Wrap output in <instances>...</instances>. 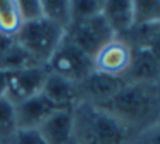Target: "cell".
Here are the masks:
<instances>
[{
	"mask_svg": "<svg viewBox=\"0 0 160 144\" xmlns=\"http://www.w3.org/2000/svg\"><path fill=\"white\" fill-rule=\"evenodd\" d=\"M108 113L124 123L131 134L155 125L160 117V84L126 82L105 105Z\"/></svg>",
	"mask_w": 160,
	"mask_h": 144,
	"instance_id": "6da1fadb",
	"label": "cell"
},
{
	"mask_svg": "<svg viewBox=\"0 0 160 144\" xmlns=\"http://www.w3.org/2000/svg\"><path fill=\"white\" fill-rule=\"evenodd\" d=\"M76 144H128L131 130L112 113L93 103L81 101L72 108Z\"/></svg>",
	"mask_w": 160,
	"mask_h": 144,
	"instance_id": "7a4b0ae2",
	"label": "cell"
},
{
	"mask_svg": "<svg viewBox=\"0 0 160 144\" xmlns=\"http://www.w3.org/2000/svg\"><path fill=\"white\" fill-rule=\"evenodd\" d=\"M64 36H66L64 27L42 17L36 21L22 22L19 33L16 34V40L31 55L36 64L45 67L52 58V55L55 53V50L59 48Z\"/></svg>",
	"mask_w": 160,
	"mask_h": 144,
	"instance_id": "3957f363",
	"label": "cell"
},
{
	"mask_svg": "<svg viewBox=\"0 0 160 144\" xmlns=\"http://www.w3.org/2000/svg\"><path fill=\"white\" fill-rule=\"evenodd\" d=\"M45 67L50 74L60 75L72 82H81L86 75H90L95 70L93 58L84 53L81 48H78L66 36Z\"/></svg>",
	"mask_w": 160,
	"mask_h": 144,
	"instance_id": "277c9868",
	"label": "cell"
},
{
	"mask_svg": "<svg viewBox=\"0 0 160 144\" xmlns=\"http://www.w3.org/2000/svg\"><path fill=\"white\" fill-rule=\"evenodd\" d=\"M66 38L93 58L100 51V48H103L108 41L114 40L115 34L107 24L105 17L98 14L90 19L71 22L66 29Z\"/></svg>",
	"mask_w": 160,
	"mask_h": 144,
	"instance_id": "5b68a950",
	"label": "cell"
},
{
	"mask_svg": "<svg viewBox=\"0 0 160 144\" xmlns=\"http://www.w3.org/2000/svg\"><path fill=\"white\" fill-rule=\"evenodd\" d=\"M47 75H48V70L43 65H33V67L28 69L9 72L5 98L12 105H18L24 99L40 94L43 89V84L47 81Z\"/></svg>",
	"mask_w": 160,
	"mask_h": 144,
	"instance_id": "8992f818",
	"label": "cell"
},
{
	"mask_svg": "<svg viewBox=\"0 0 160 144\" xmlns=\"http://www.w3.org/2000/svg\"><path fill=\"white\" fill-rule=\"evenodd\" d=\"M124 84H126L124 77H115V75H107L93 70L81 82H78V91H79L81 101L102 106Z\"/></svg>",
	"mask_w": 160,
	"mask_h": 144,
	"instance_id": "52a82bcc",
	"label": "cell"
},
{
	"mask_svg": "<svg viewBox=\"0 0 160 144\" xmlns=\"http://www.w3.org/2000/svg\"><path fill=\"white\" fill-rule=\"evenodd\" d=\"M131 53L132 50L124 41L114 38L103 48H100V51L93 57V67L102 74L122 77L131 64Z\"/></svg>",
	"mask_w": 160,
	"mask_h": 144,
	"instance_id": "ba28073f",
	"label": "cell"
},
{
	"mask_svg": "<svg viewBox=\"0 0 160 144\" xmlns=\"http://www.w3.org/2000/svg\"><path fill=\"white\" fill-rule=\"evenodd\" d=\"M122 77L126 82L160 84V58L148 48H136L132 50L131 64Z\"/></svg>",
	"mask_w": 160,
	"mask_h": 144,
	"instance_id": "9c48e42d",
	"label": "cell"
},
{
	"mask_svg": "<svg viewBox=\"0 0 160 144\" xmlns=\"http://www.w3.org/2000/svg\"><path fill=\"white\" fill-rule=\"evenodd\" d=\"M16 106V120H18V129H40L43 122L48 118L52 113H55L57 106L52 105L45 96L40 94L28 98L24 101L18 103Z\"/></svg>",
	"mask_w": 160,
	"mask_h": 144,
	"instance_id": "30bf717a",
	"label": "cell"
},
{
	"mask_svg": "<svg viewBox=\"0 0 160 144\" xmlns=\"http://www.w3.org/2000/svg\"><path fill=\"white\" fill-rule=\"evenodd\" d=\"M42 94L59 110H72L78 103H81L78 82H72L60 75L50 74V72L43 84Z\"/></svg>",
	"mask_w": 160,
	"mask_h": 144,
	"instance_id": "8fae6325",
	"label": "cell"
},
{
	"mask_svg": "<svg viewBox=\"0 0 160 144\" xmlns=\"http://www.w3.org/2000/svg\"><path fill=\"white\" fill-rule=\"evenodd\" d=\"M47 144H74L72 110H57L40 125Z\"/></svg>",
	"mask_w": 160,
	"mask_h": 144,
	"instance_id": "7c38bea8",
	"label": "cell"
},
{
	"mask_svg": "<svg viewBox=\"0 0 160 144\" xmlns=\"http://www.w3.org/2000/svg\"><path fill=\"white\" fill-rule=\"evenodd\" d=\"M102 16L105 17V21L110 26V29L114 31L115 36H121L122 33H126L134 24L131 0H108V2H103Z\"/></svg>",
	"mask_w": 160,
	"mask_h": 144,
	"instance_id": "4fadbf2b",
	"label": "cell"
},
{
	"mask_svg": "<svg viewBox=\"0 0 160 144\" xmlns=\"http://www.w3.org/2000/svg\"><path fill=\"white\" fill-rule=\"evenodd\" d=\"M22 26V19L16 0H0V34L14 36Z\"/></svg>",
	"mask_w": 160,
	"mask_h": 144,
	"instance_id": "5bb4252c",
	"label": "cell"
},
{
	"mask_svg": "<svg viewBox=\"0 0 160 144\" xmlns=\"http://www.w3.org/2000/svg\"><path fill=\"white\" fill-rule=\"evenodd\" d=\"M42 2L43 17L50 22L67 29L71 24V2L66 0H40Z\"/></svg>",
	"mask_w": 160,
	"mask_h": 144,
	"instance_id": "9a60e30c",
	"label": "cell"
},
{
	"mask_svg": "<svg viewBox=\"0 0 160 144\" xmlns=\"http://www.w3.org/2000/svg\"><path fill=\"white\" fill-rule=\"evenodd\" d=\"M33 65H38L33 57L18 43L11 46V50L4 55V58L0 60V70H7V72H12V70H21V69H28V67H33Z\"/></svg>",
	"mask_w": 160,
	"mask_h": 144,
	"instance_id": "2e32d148",
	"label": "cell"
},
{
	"mask_svg": "<svg viewBox=\"0 0 160 144\" xmlns=\"http://www.w3.org/2000/svg\"><path fill=\"white\" fill-rule=\"evenodd\" d=\"M18 130L16 106L7 98H0V144H7Z\"/></svg>",
	"mask_w": 160,
	"mask_h": 144,
	"instance_id": "e0dca14e",
	"label": "cell"
},
{
	"mask_svg": "<svg viewBox=\"0 0 160 144\" xmlns=\"http://www.w3.org/2000/svg\"><path fill=\"white\" fill-rule=\"evenodd\" d=\"M132 21H134V24L160 22V0H136V2H132Z\"/></svg>",
	"mask_w": 160,
	"mask_h": 144,
	"instance_id": "ac0fdd59",
	"label": "cell"
},
{
	"mask_svg": "<svg viewBox=\"0 0 160 144\" xmlns=\"http://www.w3.org/2000/svg\"><path fill=\"white\" fill-rule=\"evenodd\" d=\"M103 9V2L98 0H74L71 2V22H78V21H84L102 14Z\"/></svg>",
	"mask_w": 160,
	"mask_h": 144,
	"instance_id": "d6986e66",
	"label": "cell"
},
{
	"mask_svg": "<svg viewBox=\"0 0 160 144\" xmlns=\"http://www.w3.org/2000/svg\"><path fill=\"white\" fill-rule=\"evenodd\" d=\"M18 9H19V14H21L22 22H29V21H36L43 17L40 0H19Z\"/></svg>",
	"mask_w": 160,
	"mask_h": 144,
	"instance_id": "ffe728a7",
	"label": "cell"
},
{
	"mask_svg": "<svg viewBox=\"0 0 160 144\" xmlns=\"http://www.w3.org/2000/svg\"><path fill=\"white\" fill-rule=\"evenodd\" d=\"M7 144H47L38 129H18Z\"/></svg>",
	"mask_w": 160,
	"mask_h": 144,
	"instance_id": "44dd1931",
	"label": "cell"
},
{
	"mask_svg": "<svg viewBox=\"0 0 160 144\" xmlns=\"http://www.w3.org/2000/svg\"><path fill=\"white\" fill-rule=\"evenodd\" d=\"M128 144H160V127L155 123V125L134 134Z\"/></svg>",
	"mask_w": 160,
	"mask_h": 144,
	"instance_id": "7402d4cb",
	"label": "cell"
},
{
	"mask_svg": "<svg viewBox=\"0 0 160 144\" xmlns=\"http://www.w3.org/2000/svg\"><path fill=\"white\" fill-rule=\"evenodd\" d=\"M16 43L14 36H5V34H0V60L4 58V55L11 50V46Z\"/></svg>",
	"mask_w": 160,
	"mask_h": 144,
	"instance_id": "603a6c76",
	"label": "cell"
},
{
	"mask_svg": "<svg viewBox=\"0 0 160 144\" xmlns=\"http://www.w3.org/2000/svg\"><path fill=\"white\" fill-rule=\"evenodd\" d=\"M7 82H9V72L0 70V98H4L7 93Z\"/></svg>",
	"mask_w": 160,
	"mask_h": 144,
	"instance_id": "cb8c5ba5",
	"label": "cell"
},
{
	"mask_svg": "<svg viewBox=\"0 0 160 144\" xmlns=\"http://www.w3.org/2000/svg\"><path fill=\"white\" fill-rule=\"evenodd\" d=\"M157 125H158V127H160V117H158V120H157Z\"/></svg>",
	"mask_w": 160,
	"mask_h": 144,
	"instance_id": "d4e9b609",
	"label": "cell"
},
{
	"mask_svg": "<svg viewBox=\"0 0 160 144\" xmlns=\"http://www.w3.org/2000/svg\"><path fill=\"white\" fill-rule=\"evenodd\" d=\"M74 144H76V142H74Z\"/></svg>",
	"mask_w": 160,
	"mask_h": 144,
	"instance_id": "484cf974",
	"label": "cell"
}]
</instances>
